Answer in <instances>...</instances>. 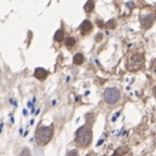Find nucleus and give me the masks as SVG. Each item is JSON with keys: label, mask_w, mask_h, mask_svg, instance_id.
Here are the masks:
<instances>
[{"label": "nucleus", "mask_w": 156, "mask_h": 156, "mask_svg": "<svg viewBox=\"0 0 156 156\" xmlns=\"http://www.w3.org/2000/svg\"><path fill=\"white\" fill-rule=\"evenodd\" d=\"M91 139H92V132L90 127L83 126L76 132V144L81 147H86L89 145L91 143Z\"/></svg>", "instance_id": "1"}, {"label": "nucleus", "mask_w": 156, "mask_h": 156, "mask_svg": "<svg viewBox=\"0 0 156 156\" xmlns=\"http://www.w3.org/2000/svg\"><path fill=\"white\" fill-rule=\"evenodd\" d=\"M53 136L52 127H40L36 132V141L40 145H44L51 140Z\"/></svg>", "instance_id": "2"}, {"label": "nucleus", "mask_w": 156, "mask_h": 156, "mask_svg": "<svg viewBox=\"0 0 156 156\" xmlns=\"http://www.w3.org/2000/svg\"><path fill=\"white\" fill-rule=\"evenodd\" d=\"M144 55L140 53H136L133 55L130 56V58L127 62V68L129 69L130 72H136L139 71L140 68L143 67L144 65Z\"/></svg>", "instance_id": "3"}, {"label": "nucleus", "mask_w": 156, "mask_h": 156, "mask_svg": "<svg viewBox=\"0 0 156 156\" xmlns=\"http://www.w3.org/2000/svg\"><path fill=\"white\" fill-rule=\"evenodd\" d=\"M120 98V92L116 88H107L104 91V100L108 104H115Z\"/></svg>", "instance_id": "4"}, {"label": "nucleus", "mask_w": 156, "mask_h": 156, "mask_svg": "<svg viewBox=\"0 0 156 156\" xmlns=\"http://www.w3.org/2000/svg\"><path fill=\"white\" fill-rule=\"evenodd\" d=\"M154 20H155V17H154L153 14H146L142 15L140 17V22H141V25L143 28H150L153 25Z\"/></svg>", "instance_id": "5"}, {"label": "nucleus", "mask_w": 156, "mask_h": 156, "mask_svg": "<svg viewBox=\"0 0 156 156\" xmlns=\"http://www.w3.org/2000/svg\"><path fill=\"white\" fill-rule=\"evenodd\" d=\"M79 29H80V32L83 35H87L88 33H90L91 30H92V24H91L90 21L86 20V21H83V22L81 23Z\"/></svg>", "instance_id": "6"}, {"label": "nucleus", "mask_w": 156, "mask_h": 156, "mask_svg": "<svg viewBox=\"0 0 156 156\" xmlns=\"http://www.w3.org/2000/svg\"><path fill=\"white\" fill-rule=\"evenodd\" d=\"M35 77L37 78V79H39V80H44V79H46V77L48 76V72L44 69V68H36V71H35L34 73Z\"/></svg>", "instance_id": "7"}, {"label": "nucleus", "mask_w": 156, "mask_h": 156, "mask_svg": "<svg viewBox=\"0 0 156 156\" xmlns=\"http://www.w3.org/2000/svg\"><path fill=\"white\" fill-rule=\"evenodd\" d=\"M93 9H94V1H93V0H88V2L85 5L86 12H88V13L92 12Z\"/></svg>", "instance_id": "8"}, {"label": "nucleus", "mask_w": 156, "mask_h": 156, "mask_svg": "<svg viewBox=\"0 0 156 156\" xmlns=\"http://www.w3.org/2000/svg\"><path fill=\"white\" fill-rule=\"evenodd\" d=\"M83 60H85V58H83V54L77 53L75 56H74V64H76V65H80V64H83Z\"/></svg>", "instance_id": "9"}, {"label": "nucleus", "mask_w": 156, "mask_h": 156, "mask_svg": "<svg viewBox=\"0 0 156 156\" xmlns=\"http://www.w3.org/2000/svg\"><path fill=\"white\" fill-rule=\"evenodd\" d=\"M63 37H64L63 29H58V32L55 33V35H54V40H55V41H62Z\"/></svg>", "instance_id": "10"}, {"label": "nucleus", "mask_w": 156, "mask_h": 156, "mask_svg": "<svg viewBox=\"0 0 156 156\" xmlns=\"http://www.w3.org/2000/svg\"><path fill=\"white\" fill-rule=\"evenodd\" d=\"M65 44H66V47H67L68 49L73 48V47L75 46V44H76L75 38H73V37H72V38H67V39H66Z\"/></svg>", "instance_id": "11"}, {"label": "nucleus", "mask_w": 156, "mask_h": 156, "mask_svg": "<svg viewBox=\"0 0 156 156\" xmlns=\"http://www.w3.org/2000/svg\"><path fill=\"white\" fill-rule=\"evenodd\" d=\"M153 92H154V95H155V97H156V86H155V88H154Z\"/></svg>", "instance_id": "12"}, {"label": "nucleus", "mask_w": 156, "mask_h": 156, "mask_svg": "<svg viewBox=\"0 0 156 156\" xmlns=\"http://www.w3.org/2000/svg\"><path fill=\"white\" fill-rule=\"evenodd\" d=\"M155 17H156V10H155Z\"/></svg>", "instance_id": "13"}]
</instances>
